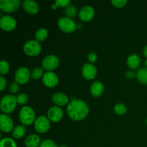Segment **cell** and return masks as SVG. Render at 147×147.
Returning a JSON list of instances; mask_svg holds the SVG:
<instances>
[{"instance_id":"obj_1","label":"cell","mask_w":147,"mask_h":147,"mask_svg":"<svg viewBox=\"0 0 147 147\" xmlns=\"http://www.w3.org/2000/svg\"><path fill=\"white\" fill-rule=\"evenodd\" d=\"M89 108L87 103L82 100H73L68 103L67 113L74 121H82L88 116Z\"/></svg>"},{"instance_id":"obj_2","label":"cell","mask_w":147,"mask_h":147,"mask_svg":"<svg viewBox=\"0 0 147 147\" xmlns=\"http://www.w3.org/2000/svg\"><path fill=\"white\" fill-rule=\"evenodd\" d=\"M19 119L23 125L30 126L35 121V113L31 107L24 106L20 110Z\"/></svg>"},{"instance_id":"obj_3","label":"cell","mask_w":147,"mask_h":147,"mask_svg":"<svg viewBox=\"0 0 147 147\" xmlns=\"http://www.w3.org/2000/svg\"><path fill=\"white\" fill-rule=\"evenodd\" d=\"M17 97L13 95H6L1 98L0 107L4 113H10L14 111L17 106Z\"/></svg>"},{"instance_id":"obj_4","label":"cell","mask_w":147,"mask_h":147,"mask_svg":"<svg viewBox=\"0 0 147 147\" xmlns=\"http://www.w3.org/2000/svg\"><path fill=\"white\" fill-rule=\"evenodd\" d=\"M42 47L40 42L37 40H29L26 42L25 44L23 46V50L24 53L28 56L34 57L37 56L41 53Z\"/></svg>"},{"instance_id":"obj_5","label":"cell","mask_w":147,"mask_h":147,"mask_svg":"<svg viewBox=\"0 0 147 147\" xmlns=\"http://www.w3.org/2000/svg\"><path fill=\"white\" fill-rule=\"evenodd\" d=\"M58 27L60 30L65 33H71L76 29V24L75 22L69 17H61L58 20Z\"/></svg>"},{"instance_id":"obj_6","label":"cell","mask_w":147,"mask_h":147,"mask_svg":"<svg viewBox=\"0 0 147 147\" xmlns=\"http://www.w3.org/2000/svg\"><path fill=\"white\" fill-rule=\"evenodd\" d=\"M60 63V60L57 56L50 55L44 57L42 61V66L45 70L47 71H53L57 67Z\"/></svg>"},{"instance_id":"obj_7","label":"cell","mask_w":147,"mask_h":147,"mask_svg":"<svg viewBox=\"0 0 147 147\" xmlns=\"http://www.w3.org/2000/svg\"><path fill=\"white\" fill-rule=\"evenodd\" d=\"M50 127V121L45 116H40L34 121V129L38 133L44 134Z\"/></svg>"},{"instance_id":"obj_8","label":"cell","mask_w":147,"mask_h":147,"mask_svg":"<svg viewBox=\"0 0 147 147\" xmlns=\"http://www.w3.org/2000/svg\"><path fill=\"white\" fill-rule=\"evenodd\" d=\"M20 0H1L0 9L4 12H14L20 7Z\"/></svg>"},{"instance_id":"obj_9","label":"cell","mask_w":147,"mask_h":147,"mask_svg":"<svg viewBox=\"0 0 147 147\" xmlns=\"http://www.w3.org/2000/svg\"><path fill=\"white\" fill-rule=\"evenodd\" d=\"M16 26H17V21L11 16H3L0 20V27L4 31H11L15 29Z\"/></svg>"},{"instance_id":"obj_10","label":"cell","mask_w":147,"mask_h":147,"mask_svg":"<svg viewBox=\"0 0 147 147\" xmlns=\"http://www.w3.org/2000/svg\"><path fill=\"white\" fill-rule=\"evenodd\" d=\"M30 70L25 67H20L15 73V80L18 84H25L30 80Z\"/></svg>"},{"instance_id":"obj_11","label":"cell","mask_w":147,"mask_h":147,"mask_svg":"<svg viewBox=\"0 0 147 147\" xmlns=\"http://www.w3.org/2000/svg\"><path fill=\"white\" fill-rule=\"evenodd\" d=\"M58 77L55 73L52 71L46 72L42 77V82L47 88H55L58 83Z\"/></svg>"},{"instance_id":"obj_12","label":"cell","mask_w":147,"mask_h":147,"mask_svg":"<svg viewBox=\"0 0 147 147\" xmlns=\"http://www.w3.org/2000/svg\"><path fill=\"white\" fill-rule=\"evenodd\" d=\"M47 116L50 121L54 122V123L59 122L62 120L63 117V111L59 106H53L49 109L47 112Z\"/></svg>"},{"instance_id":"obj_13","label":"cell","mask_w":147,"mask_h":147,"mask_svg":"<svg viewBox=\"0 0 147 147\" xmlns=\"http://www.w3.org/2000/svg\"><path fill=\"white\" fill-rule=\"evenodd\" d=\"M79 18L83 22H89L94 17L95 11L94 9L89 5L84 6L78 13Z\"/></svg>"},{"instance_id":"obj_14","label":"cell","mask_w":147,"mask_h":147,"mask_svg":"<svg viewBox=\"0 0 147 147\" xmlns=\"http://www.w3.org/2000/svg\"><path fill=\"white\" fill-rule=\"evenodd\" d=\"M13 120L7 115L2 113L0 115V129L4 132H10L13 129Z\"/></svg>"},{"instance_id":"obj_15","label":"cell","mask_w":147,"mask_h":147,"mask_svg":"<svg viewBox=\"0 0 147 147\" xmlns=\"http://www.w3.org/2000/svg\"><path fill=\"white\" fill-rule=\"evenodd\" d=\"M82 74L87 80H93L97 75V69L94 65L91 63H86L82 68Z\"/></svg>"},{"instance_id":"obj_16","label":"cell","mask_w":147,"mask_h":147,"mask_svg":"<svg viewBox=\"0 0 147 147\" xmlns=\"http://www.w3.org/2000/svg\"><path fill=\"white\" fill-rule=\"evenodd\" d=\"M23 7L26 12L30 14H35L39 11V6L37 3L32 0H24L23 1Z\"/></svg>"},{"instance_id":"obj_17","label":"cell","mask_w":147,"mask_h":147,"mask_svg":"<svg viewBox=\"0 0 147 147\" xmlns=\"http://www.w3.org/2000/svg\"><path fill=\"white\" fill-rule=\"evenodd\" d=\"M53 101L57 106H65L68 103L69 98L63 93H56L53 96Z\"/></svg>"},{"instance_id":"obj_18","label":"cell","mask_w":147,"mask_h":147,"mask_svg":"<svg viewBox=\"0 0 147 147\" xmlns=\"http://www.w3.org/2000/svg\"><path fill=\"white\" fill-rule=\"evenodd\" d=\"M40 138L37 134L30 135L24 140V144L26 147H37L40 146Z\"/></svg>"},{"instance_id":"obj_19","label":"cell","mask_w":147,"mask_h":147,"mask_svg":"<svg viewBox=\"0 0 147 147\" xmlns=\"http://www.w3.org/2000/svg\"><path fill=\"white\" fill-rule=\"evenodd\" d=\"M90 93L94 97H98L103 93L104 90V86L103 84L100 81H96L90 86Z\"/></svg>"},{"instance_id":"obj_20","label":"cell","mask_w":147,"mask_h":147,"mask_svg":"<svg viewBox=\"0 0 147 147\" xmlns=\"http://www.w3.org/2000/svg\"><path fill=\"white\" fill-rule=\"evenodd\" d=\"M140 57L136 54H131L127 59V65L131 70H136L140 65Z\"/></svg>"},{"instance_id":"obj_21","label":"cell","mask_w":147,"mask_h":147,"mask_svg":"<svg viewBox=\"0 0 147 147\" xmlns=\"http://www.w3.org/2000/svg\"><path fill=\"white\" fill-rule=\"evenodd\" d=\"M138 80L142 84H147V67H142L136 73Z\"/></svg>"},{"instance_id":"obj_22","label":"cell","mask_w":147,"mask_h":147,"mask_svg":"<svg viewBox=\"0 0 147 147\" xmlns=\"http://www.w3.org/2000/svg\"><path fill=\"white\" fill-rule=\"evenodd\" d=\"M26 133V128L23 125H19L17 126L13 129L12 134L15 139H20Z\"/></svg>"},{"instance_id":"obj_23","label":"cell","mask_w":147,"mask_h":147,"mask_svg":"<svg viewBox=\"0 0 147 147\" xmlns=\"http://www.w3.org/2000/svg\"><path fill=\"white\" fill-rule=\"evenodd\" d=\"M47 35H48L47 30L45 28H40L36 32V40L38 42H43L44 40H45L46 38H47Z\"/></svg>"},{"instance_id":"obj_24","label":"cell","mask_w":147,"mask_h":147,"mask_svg":"<svg viewBox=\"0 0 147 147\" xmlns=\"http://www.w3.org/2000/svg\"><path fill=\"white\" fill-rule=\"evenodd\" d=\"M0 147H17L15 142L11 138H4L1 140Z\"/></svg>"},{"instance_id":"obj_25","label":"cell","mask_w":147,"mask_h":147,"mask_svg":"<svg viewBox=\"0 0 147 147\" xmlns=\"http://www.w3.org/2000/svg\"><path fill=\"white\" fill-rule=\"evenodd\" d=\"M114 111L118 115L121 116V115L125 114L126 113V111H127V107L123 103H117L114 106Z\"/></svg>"},{"instance_id":"obj_26","label":"cell","mask_w":147,"mask_h":147,"mask_svg":"<svg viewBox=\"0 0 147 147\" xmlns=\"http://www.w3.org/2000/svg\"><path fill=\"white\" fill-rule=\"evenodd\" d=\"M65 14L67 16V17H69V18H73L77 14V9L75 7L74 5H72V4H70V5L67 6L65 8Z\"/></svg>"},{"instance_id":"obj_27","label":"cell","mask_w":147,"mask_h":147,"mask_svg":"<svg viewBox=\"0 0 147 147\" xmlns=\"http://www.w3.org/2000/svg\"><path fill=\"white\" fill-rule=\"evenodd\" d=\"M9 70V63L6 60H1L0 62V73H1V76H4V75L7 74Z\"/></svg>"},{"instance_id":"obj_28","label":"cell","mask_w":147,"mask_h":147,"mask_svg":"<svg viewBox=\"0 0 147 147\" xmlns=\"http://www.w3.org/2000/svg\"><path fill=\"white\" fill-rule=\"evenodd\" d=\"M43 71L42 69L40 68V67H36L34 70H32L31 73V77L32 79L34 80H38L40 78L43 77Z\"/></svg>"},{"instance_id":"obj_29","label":"cell","mask_w":147,"mask_h":147,"mask_svg":"<svg viewBox=\"0 0 147 147\" xmlns=\"http://www.w3.org/2000/svg\"><path fill=\"white\" fill-rule=\"evenodd\" d=\"M17 103L20 105H24L28 101V96L25 93H20L17 96Z\"/></svg>"},{"instance_id":"obj_30","label":"cell","mask_w":147,"mask_h":147,"mask_svg":"<svg viewBox=\"0 0 147 147\" xmlns=\"http://www.w3.org/2000/svg\"><path fill=\"white\" fill-rule=\"evenodd\" d=\"M39 147H60L57 146V144L55 143L53 141L50 140V139H45V140L42 141L40 144Z\"/></svg>"},{"instance_id":"obj_31","label":"cell","mask_w":147,"mask_h":147,"mask_svg":"<svg viewBox=\"0 0 147 147\" xmlns=\"http://www.w3.org/2000/svg\"><path fill=\"white\" fill-rule=\"evenodd\" d=\"M111 3L116 8H123L126 4L127 1L126 0H113Z\"/></svg>"},{"instance_id":"obj_32","label":"cell","mask_w":147,"mask_h":147,"mask_svg":"<svg viewBox=\"0 0 147 147\" xmlns=\"http://www.w3.org/2000/svg\"><path fill=\"white\" fill-rule=\"evenodd\" d=\"M70 0H57L55 1V5L59 7H67L70 5Z\"/></svg>"},{"instance_id":"obj_33","label":"cell","mask_w":147,"mask_h":147,"mask_svg":"<svg viewBox=\"0 0 147 147\" xmlns=\"http://www.w3.org/2000/svg\"><path fill=\"white\" fill-rule=\"evenodd\" d=\"M19 90H20V86H19V84L17 82H14V83L10 85L9 90L11 93H16L19 91Z\"/></svg>"},{"instance_id":"obj_34","label":"cell","mask_w":147,"mask_h":147,"mask_svg":"<svg viewBox=\"0 0 147 147\" xmlns=\"http://www.w3.org/2000/svg\"><path fill=\"white\" fill-rule=\"evenodd\" d=\"M6 86H7V80L4 78V76H0V90L2 91L4 88H5Z\"/></svg>"},{"instance_id":"obj_35","label":"cell","mask_w":147,"mask_h":147,"mask_svg":"<svg viewBox=\"0 0 147 147\" xmlns=\"http://www.w3.org/2000/svg\"><path fill=\"white\" fill-rule=\"evenodd\" d=\"M88 60L90 63H95L97 60V55L95 53H90L88 55Z\"/></svg>"},{"instance_id":"obj_36","label":"cell","mask_w":147,"mask_h":147,"mask_svg":"<svg viewBox=\"0 0 147 147\" xmlns=\"http://www.w3.org/2000/svg\"><path fill=\"white\" fill-rule=\"evenodd\" d=\"M126 75V77L129 78H131L134 77V73H132V72H131V71L128 72Z\"/></svg>"},{"instance_id":"obj_37","label":"cell","mask_w":147,"mask_h":147,"mask_svg":"<svg viewBox=\"0 0 147 147\" xmlns=\"http://www.w3.org/2000/svg\"><path fill=\"white\" fill-rule=\"evenodd\" d=\"M143 53H144V55L145 57H147V45L145 46L144 48Z\"/></svg>"},{"instance_id":"obj_38","label":"cell","mask_w":147,"mask_h":147,"mask_svg":"<svg viewBox=\"0 0 147 147\" xmlns=\"http://www.w3.org/2000/svg\"><path fill=\"white\" fill-rule=\"evenodd\" d=\"M145 65H146V66L147 67V59L146 60V61H145Z\"/></svg>"},{"instance_id":"obj_39","label":"cell","mask_w":147,"mask_h":147,"mask_svg":"<svg viewBox=\"0 0 147 147\" xmlns=\"http://www.w3.org/2000/svg\"><path fill=\"white\" fill-rule=\"evenodd\" d=\"M146 124H147V119H146Z\"/></svg>"}]
</instances>
